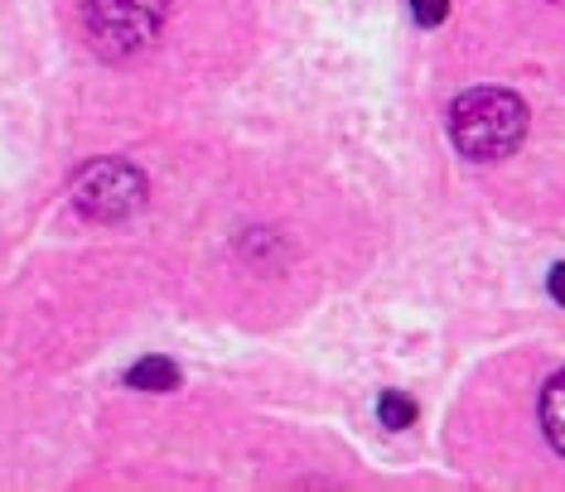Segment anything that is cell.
Listing matches in <instances>:
<instances>
[{"instance_id": "1", "label": "cell", "mask_w": 565, "mask_h": 492, "mask_svg": "<svg viewBox=\"0 0 565 492\" xmlns=\"http://www.w3.org/2000/svg\"><path fill=\"white\" fill-rule=\"evenodd\" d=\"M526 136V101L508 87H473L449 107V140L479 164L508 160Z\"/></svg>"}, {"instance_id": "2", "label": "cell", "mask_w": 565, "mask_h": 492, "mask_svg": "<svg viewBox=\"0 0 565 492\" xmlns=\"http://www.w3.org/2000/svg\"><path fill=\"white\" fill-rule=\"evenodd\" d=\"M170 0H87L83 24L102 58H136L160 39Z\"/></svg>"}, {"instance_id": "3", "label": "cell", "mask_w": 565, "mask_h": 492, "mask_svg": "<svg viewBox=\"0 0 565 492\" xmlns=\"http://www.w3.org/2000/svg\"><path fill=\"white\" fill-rule=\"evenodd\" d=\"M73 208L93 223H126L146 208L150 179L131 160H93L73 174Z\"/></svg>"}, {"instance_id": "4", "label": "cell", "mask_w": 565, "mask_h": 492, "mask_svg": "<svg viewBox=\"0 0 565 492\" xmlns=\"http://www.w3.org/2000/svg\"><path fill=\"white\" fill-rule=\"evenodd\" d=\"M542 430L551 439V449L565 459V372H556L542 392Z\"/></svg>"}, {"instance_id": "5", "label": "cell", "mask_w": 565, "mask_h": 492, "mask_svg": "<svg viewBox=\"0 0 565 492\" xmlns=\"http://www.w3.org/2000/svg\"><path fill=\"white\" fill-rule=\"evenodd\" d=\"M126 386H136V392H174L179 367L170 357H140L136 367L126 372Z\"/></svg>"}, {"instance_id": "6", "label": "cell", "mask_w": 565, "mask_h": 492, "mask_svg": "<svg viewBox=\"0 0 565 492\" xmlns=\"http://www.w3.org/2000/svg\"><path fill=\"white\" fill-rule=\"evenodd\" d=\"M377 420L387 425V430H406V425H416V400H411L406 392H382Z\"/></svg>"}, {"instance_id": "7", "label": "cell", "mask_w": 565, "mask_h": 492, "mask_svg": "<svg viewBox=\"0 0 565 492\" xmlns=\"http://www.w3.org/2000/svg\"><path fill=\"white\" fill-rule=\"evenodd\" d=\"M411 15L420 24H440L449 15V0H411Z\"/></svg>"}, {"instance_id": "8", "label": "cell", "mask_w": 565, "mask_h": 492, "mask_svg": "<svg viewBox=\"0 0 565 492\" xmlns=\"http://www.w3.org/2000/svg\"><path fill=\"white\" fill-rule=\"evenodd\" d=\"M546 290H551V300H556L561 309H565V261L551 270V280H546Z\"/></svg>"}, {"instance_id": "9", "label": "cell", "mask_w": 565, "mask_h": 492, "mask_svg": "<svg viewBox=\"0 0 565 492\" xmlns=\"http://www.w3.org/2000/svg\"><path fill=\"white\" fill-rule=\"evenodd\" d=\"M556 6H565V0H556Z\"/></svg>"}]
</instances>
